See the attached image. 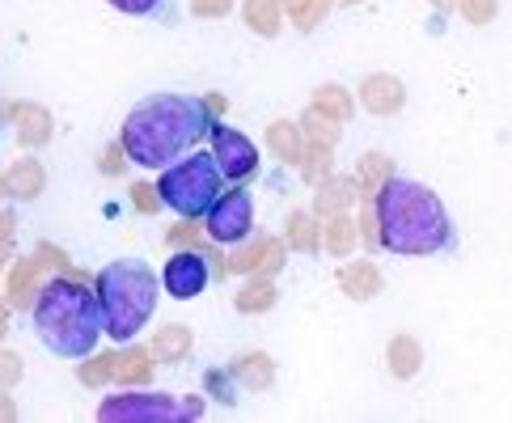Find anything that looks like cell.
I'll list each match as a JSON object with an SVG mask.
<instances>
[{
  "mask_svg": "<svg viewBox=\"0 0 512 423\" xmlns=\"http://www.w3.org/2000/svg\"><path fill=\"white\" fill-rule=\"evenodd\" d=\"M212 106L187 94H153L136 102L123 119V153L144 170H170L174 161L195 153L204 140H212Z\"/></svg>",
  "mask_w": 512,
  "mask_h": 423,
  "instance_id": "obj_1",
  "label": "cell"
},
{
  "mask_svg": "<svg viewBox=\"0 0 512 423\" xmlns=\"http://www.w3.org/2000/svg\"><path fill=\"white\" fill-rule=\"evenodd\" d=\"M381 246L402 259H432L457 250V229L441 204V195L415 178H390L373 195Z\"/></svg>",
  "mask_w": 512,
  "mask_h": 423,
  "instance_id": "obj_2",
  "label": "cell"
},
{
  "mask_svg": "<svg viewBox=\"0 0 512 423\" xmlns=\"http://www.w3.org/2000/svg\"><path fill=\"white\" fill-rule=\"evenodd\" d=\"M30 318H34L39 343L64 360H89L98 339L106 335L98 292H89L77 280H47L34 292Z\"/></svg>",
  "mask_w": 512,
  "mask_h": 423,
  "instance_id": "obj_3",
  "label": "cell"
},
{
  "mask_svg": "<svg viewBox=\"0 0 512 423\" xmlns=\"http://www.w3.org/2000/svg\"><path fill=\"white\" fill-rule=\"evenodd\" d=\"M94 292L106 318V335L115 343H132L157 309V271L140 259L106 263L94 280Z\"/></svg>",
  "mask_w": 512,
  "mask_h": 423,
  "instance_id": "obj_4",
  "label": "cell"
},
{
  "mask_svg": "<svg viewBox=\"0 0 512 423\" xmlns=\"http://www.w3.org/2000/svg\"><path fill=\"white\" fill-rule=\"evenodd\" d=\"M161 204L174 208L178 216H208L212 204L225 195V174H221V161H216V153H204L195 149L187 153L178 165H170V170H161Z\"/></svg>",
  "mask_w": 512,
  "mask_h": 423,
  "instance_id": "obj_5",
  "label": "cell"
},
{
  "mask_svg": "<svg viewBox=\"0 0 512 423\" xmlns=\"http://www.w3.org/2000/svg\"><path fill=\"white\" fill-rule=\"evenodd\" d=\"M204 415V402H174L170 394H119V398H106L98 407V419L102 423H115V419H127V423H178V419H199Z\"/></svg>",
  "mask_w": 512,
  "mask_h": 423,
  "instance_id": "obj_6",
  "label": "cell"
},
{
  "mask_svg": "<svg viewBox=\"0 0 512 423\" xmlns=\"http://www.w3.org/2000/svg\"><path fill=\"white\" fill-rule=\"evenodd\" d=\"M204 220H208V237H212V242H221V246L246 242L250 229H254V195L242 191V187H233V191H225L221 199H216Z\"/></svg>",
  "mask_w": 512,
  "mask_h": 423,
  "instance_id": "obj_7",
  "label": "cell"
},
{
  "mask_svg": "<svg viewBox=\"0 0 512 423\" xmlns=\"http://www.w3.org/2000/svg\"><path fill=\"white\" fill-rule=\"evenodd\" d=\"M212 153L221 161L225 182H242L259 170V149H254V140L242 136L237 127H225V123L212 127Z\"/></svg>",
  "mask_w": 512,
  "mask_h": 423,
  "instance_id": "obj_8",
  "label": "cell"
},
{
  "mask_svg": "<svg viewBox=\"0 0 512 423\" xmlns=\"http://www.w3.org/2000/svg\"><path fill=\"white\" fill-rule=\"evenodd\" d=\"M208 280H212V267H208V259L199 250H178L174 259L166 263V271H161V288H166L174 301L199 297V292L208 288Z\"/></svg>",
  "mask_w": 512,
  "mask_h": 423,
  "instance_id": "obj_9",
  "label": "cell"
},
{
  "mask_svg": "<svg viewBox=\"0 0 512 423\" xmlns=\"http://www.w3.org/2000/svg\"><path fill=\"white\" fill-rule=\"evenodd\" d=\"M402 102H407V89L390 72H373L360 81V106L369 115H394V110H402Z\"/></svg>",
  "mask_w": 512,
  "mask_h": 423,
  "instance_id": "obj_10",
  "label": "cell"
},
{
  "mask_svg": "<svg viewBox=\"0 0 512 423\" xmlns=\"http://www.w3.org/2000/svg\"><path fill=\"white\" fill-rule=\"evenodd\" d=\"M0 187H5V195H13V199H39L43 187H47V174H43L39 161L26 157V161H13L9 165L5 178H0Z\"/></svg>",
  "mask_w": 512,
  "mask_h": 423,
  "instance_id": "obj_11",
  "label": "cell"
},
{
  "mask_svg": "<svg viewBox=\"0 0 512 423\" xmlns=\"http://www.w3.org/2000/svg\"><path fill=\"white\" fill-rule=\"evenodd\" d=\"M267 149L276 153L284 165H301V157H305V132H301V123L276 119V123L267 127Z\"/></svg>",
  "mask_w": 512,
  "mask_h": 423,
  "instance_id": "obj_12",
  "label": "cell"
},
{
  "mask_svg": "<svg viewBox=\"0 0 512 423\" xmlns=\"http://www.w3.org/2000/svg\"><path fill=\"white\" fill-rule=\"evenodd\" d=\"M339 288L347 292V297H356V301L377 297V292H381V271H377V263H369V259L343 263V271H339Z\"/></svg>",
  "mask_w": 512,
  "mask_h": 423,
  "instance_id": "obj_13",
  "label": "cell"
},
{
  "mask_svg": "<svg viewBox=\"0 0 512 423\" xmlns=\"http://www.w3.org/2000/svg\"><path fill=\"white\" fill-rule=\"evenodd\" d=\"M13 119H17V136H22L26 149H43L51 140V115L47 106H13Z\"/></svg>",
  "mask_w": 512,
  "mask_h": 423,
  "instance_id": "obj_14",
  "label": "cell"
},
{
  "mask_svg": "<svg viewBox=\"0 0 512 423\" xmlns=\"http://www.w3.org/2000/svg\"><path fill=\"white\" fill-rule=\"evenodd\" d=\"M386 356H390V373L398 381H407L419 373V364H424V347H419V339H411V335H394Z\"/></svg>",
  "mask_w": 512,
  "mask_h": 423,
  "instance_id": "obj_15",
  "label": "cell"
},
{
  "mask_svg": "<svg viewBox=\"0 0 512 423\" xmlns=\"http://www.w3.org/2000/svg\"><path fill=\"white\" fill-rule=\"evenodd\" d=\"M187 356H191V330H187V326L170 322L166 330H157V339H153V360H161V364H182Z\"/></svg>",
  "mask_w": 512,
  "mask_h": 423,
  "instance_id": "obj_16",
  "label": "cell"
},
{
  "mask_svg": "<svg viewBox=\"0 0 512 423\" xmlns=\"http://www.w3.org/2000/svg\"><path fill=\"white\" fill-rule=\"evenodd\" d=\"M233 377L246 385V390H267L271 381H276V369H271V356L263 352H246L233 360Z\"/></svg>",
  "mask_w": 512,
  "mask_h": 423,
  "instance_id": "obj_17",
  "label": "cell"
},
{
  "mask_svg": "<svg viewBox=\"0 0 512 423\" xmlns=\"http://www.w3.org/2000/svg\"><path fill=\"white\" fill-rule=\"evenodd\" d=\"M394 178V161L386 153H364L360 165H356V182H360V191L364 195H377L386 182Z\"/></svg>",
  "mask_w": 512,
  "mask_h": 423,
  "instance_id": "obj_18",
  "label": "cell"
},
{
  "mask_svg": "<svg viewBox=\"0 0 512 423\" xmlns=\"http://www.w3.org/2000/svg\"><path fill=\"white\" fill-rule=\"evenodd\" d=\"M242 13H246V26L254 34H263V39H276L280 34V13H284L280 0H246Z\"/></svg>",
  "mask_w": 512,
  "mask_h": 423,
  "instance_id": "obj_19",
  "label": "cell"
},
{
  "mask_svg": "<svg viewBox=\"0 0 512 423\" xmlns=\"http://www.w3.org/2000/svg\"><path fill=\"white\" fill-rule=\"evenodd\" d=\"M352 191H356V187H352V182H343V178H322V182H318L314 208H318L322 216H335V212H343V208L356 199Z\"/></svg>",
  "mask_w": 512,
  "mask_h": 423,
  "instance_id": "obj_20",
  "label": "cell"
},
{
  "mask_svg": "<svg viewBox=\"0 0 512 423\" xmlns=\"http://www.w3.org/2000/svg\"><path fill=\"white\" fill-rule=\"evenodd\" d=\"M115 377L123 385H144L153 377V364H149V352H140V347H127L123 356H115Z\"/></svg>",
  "mask_w": 512,
  "mask_h": 423,
  "instance_id": "obj_21",
  "label": "cell"
},
{
  "mask_svg": "<svg viewBox=\"0 0 512 423\" xmlns=\"http://www.w3.org/2000/svg\"><path fill=\"white\" fill-rule=\"evenodd\" d=\"M322 237H326V250H331L335 259H343V254L356 246V225H352V216H343V212L326 216V229H322Z\"/></svg>",
  "mask_w": 512,
  "mask_h": 423,
  "instance_id": "obj_22",
  "label": "cell"
},
{
  "mask_svg": "<svg viewBox=\"0 0 512 423\" xmlns=\"http://www.w3.org/2000/svg\"><path fill=\"white\" fill-rule=\"evenodd\" d=\"M301 132L309 136V144H331L335 149V140H339V119H331L326 110L318 106H309L305 115H301Z\"/></svg>",
  "mask_w": 512,
  "mask_h": 423,
  "instance_id": "obj_23",
  "label": "cell"
},
{
  "mask_svg": "<svg viewBox=\"0 0 512 423\" xmlns=\"http://www.w3.org/2000/svg\"><path fill=\"white\" fill-rule=\"evenodd\" d=\"M314 106L318 110H326V115H331V119H339V123H347V119H352V94H347V89L343 85H318L314 89Z\"/></svg>",
  "mask_w": 512,
  "mask_h": 423,
  "instance_id": "obj_24",
  "label": "cell"
},
{
  "mask_svg": "<svg viewBox=\"0 0 512 423\" xmlns=\"http://www.w3.org/2000/svg\"><path fill=\"white\" fill-rule=\"evenodd\" d=\"M301 174H305V182H314V187L322 178H331V144H309L301 157Z\"/></svg>",
  "mask_w": 512,
  "mask_h": 423,
  "instance_id": "obj_25",
  "label": "cell"
},
{
  "mask_svg": "<svg viewBox=\"0 0 512 423\" xmlns=\"http://www.w3.org/2000/svg\"><path fill=\"white\" fill-rule=\"evenodd\" d=\"M271 305H276V288H271L267 280L246 284L242 297H237V309H242V314H254V309H271Z\"/></svg>",
  "mask_w": 512,
  "mask_h": 423,
  "instance_id": "obj_26",
  "label": "cell"
},
{
  "mask_svg": "<svg viewBox=\"0 0 512 423\" xmlns=\"http://www.w3.org/2000/svg\"><path fill=\"white\" fill-rule=\"evenodd\" d=\"M288 242L292 250H318V237H314V220H309L305 212H297L288 220Z\"/></svg>",
  "mask_w": 512,
  "mask_h": 423,
  "instance_id": "obj_27",
  "label": "cell"
},
{
  "mask_svg": "<svg viewBox=\"0 0 512 423\" xmlns=\"http://www.w3.org/2000/svg\"><path fill=\"white\" fill-rule=\"evenodd\" d=\"M457 9H462V17L470 26H487L491 17H496L500 0H457Z\"/></svg>",
  "mask_w": 512,
  "mask_h": 423,
  "instance_id": "obj_28",
  "label": "cell"
},
{
  "mask_svg": "<svg viewBox=\"0 0 512 423\" xmlns=\"http://www.w3.org/2000/svg\"><path fill=\"white\" fill-rule=\"evenodd\" d=\"M85 385H102V381H111L115 377V356H94L89 364H81V373H77Z\"/></svg>",
  "mask_w": 512,
  "mask_h": 423,
  "instance_id": "obj_29",
  "label": "cell"
},
{
  "mask_svg": "<svg viewBox=\"0 0 512 423\" xmlns=\"http://www.w3.org/2000/svg\"><path fill=\"white\" fill-rule=\"evenodd\" d=\"M331 5H335V0H309V9H305L301 17H292V26H297V30H314L322 17L331 13Z\"/></svg>",
  "mask_w": 512,
  "mask_h": 423,
  "instance_id": "obj_30",
  "label": "cell"
},
{
  "mask_svg": "<svg viewBox=\"0 0 512 423\" xmlns=\"http://www.w3.org/2000/svg\"><path fill=\"white\" fill-rule=\"evenodd\" d=\"M166 0H111V9H119V13H127V17H153Z\"/></svg>",
  "mask_w": 512,
  "mask_h": 423,
  "instance_id": "obj_31",
  "label": "cell"
},
{
  "mask_svg": "<svg viewBox=\"0 0 512 423\" xmlns=\"http://www.w3.org/2000/svg\"><path fill=\"white\" fill-rule=\"evenodd\" d=\"M22 381V356L13 352H0V390H9V385Z\"/></svg>",
  "mask_w": 512,
  "mask_h": 423,
  "instance_id": "obj_32",
  "label": "cell"
},
{
  "mask_svg": "<svg viewBox=\"0 0 512 423\" xmlns=\"http://www.w3.org/2000/svg\"><path fill=\"white\" fill-rule=\"evenodd\" d=\"M233 0H191V17H229Z\"/></svg>",
  "mask_w": 512,
  "mask_h": 423,
  "instance_id": "obj_33",
  "label": "cell"
},
{
  "mask_svg": "<svg viewBox=\"0 0 512 423\" xmlns=\"http://www.w3.org/2000/svg\"><path fill=\"white\" fill-rule=\"evenodd\" d=\"M30 280H34V263H26V267H17V271H13V288H9V292H13V301H17V305L26 301Z\"/></svg>",
  "mask_w": 512,
  "mask_h": 423,
  "instance_id": "obj_34",
  "label": "cell"
},
{
  "mask_svg": "<svg viewBox=\"0 0 512 423\" xmlns=\"http://www.w3.org/2000/svg\"><path fill=\"white\" fill-rule=\"evenodd\" d=\"M132 195H136V208H140V212H153L161 191H157V187H149V182H140V187H132Z\"/></svg>",
  "mask_w": 512,
  "mask_h": 423,
  "instance_id": "obj_35",
  "label": "cell"
},
{
  "mask_svg": "<svg viewBox=\"0 0 512 423\" xmlns=\"http://www.w3.org/2000/svg\"><path fill=\"white\" fill-rule=\"evenodd\" d=\"M208 385H212V390L216 394H221V402H229V407H233V385H229V377H221V373H208Z\"/></svg>",
  "mask_w": 512,
  "mask_h": 423,
  "instance_id": "obj_36",
  "label": "cell"
},
{
  "mask_svg": "<svg viewBox=\"0 0 512 423\" xmlns=\"http://www.w3.org/2000/svg\"><path fill=\"white\" fill-rule=\"evenodd\" d=\"M0 419H17V407L9 402V394H5V390H0Z\"/></svg>",
  "mask_w": 512,
  "mask_h": 423,
  "instance_id": "obj_37",
  "label": "cell"
},
{
  "mask_svg": "<svg viewBox=\"0 0 512 423\" xmlns=\"http://www.w3.org/2000/svg\"><path fill=\"white\" fill-rule=\"evenodd\" d=\"M280 5H284V9L292 13V17H301V13L309 9V0H280Z\"/></svg>",
  "mask_w": 512,
  "mask_h": 423,
  "instance_id": "obj_38",
  "label": "cell"
},
{
  "mask_svg": "<svg viewBox=\"0 0 512 423\" xmlns=\"http://www.w3.org/2000/svg\"><path fill=\"white\" fill-rule=\"evenodd\" d=\"M432 5H436V9H453V5H457V0H432Z\"/></svg>",
  "mask_w": 512,
  "mask_h": 423,
  "instance_id": "obj_39",
  "label": "cell"
},
{
  "mask_svg": "<svg viewBox=\"0 0 512 423\" xmlns=\"http://www.w3.org/2000/svg\"><path fill=\"white\" fill-rule=\"evenodd\" d=\"M5 229H9V216H0V237H5Z\"/></svg>",
  "mask_w": 512,
  "mask_h": 423,
  "instance_id": "obj_40",
  "label": "cell"
},
{
  "mask_svg": "<svg viewBox=\"0 0 512 423\" xmlns=\"http://www.w3.org/2000/svg\"><path fill=\"white\" fill-rule=\"evenodd\" d=\"M0 339H5V318H0Z\"/></svg>",
  "mask_w": 512,
  "mask_h": 423,
  "instance_id": "obj_41",
  "label": "cell"
},
{
  "mask_svg": "<svg viewBox=\"0 0 512 423\" xmlns=\"http://www.w3.org/2000/svg\"><path fill=\"white\" fill-rule=\"evenodd\" d=\"M343 5H360V0H343Z\"/></svg>",
  "mask_w": 512,
  "mask_h": 423,
  "instance_id": "obj_42",
  "label": "cell"
}]
</instances>
